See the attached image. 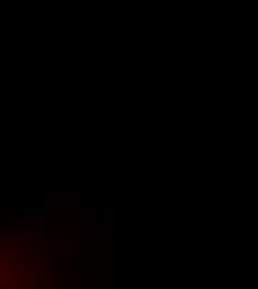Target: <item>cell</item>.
<instances>
[{"mask_svg":"<svg viewBox=\"0 0 258 289\" xmlns=\"http://www.w3.org/2000/svg\"><path fill=\"white\" fill-rule=\"evenodd\" d=\"M45 271H47V274H49V271H52V260H45Z\"/></svg>","mask_w":258,"mask_h":289,"instance_id":"obj_1","label":"cell"}]
</instances>
